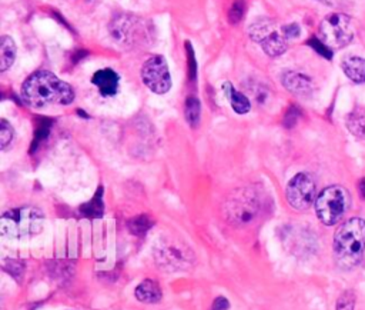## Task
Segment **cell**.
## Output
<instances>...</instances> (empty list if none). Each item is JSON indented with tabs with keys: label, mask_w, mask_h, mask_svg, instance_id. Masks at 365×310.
I'll return each mask as SVG.
<instances>
[{
	"label": "cell",
	"mask_w": 365,
	"mask_h": 310,
	"mask_svg": "<svg viewBox=\"0 0 365 310\" xmlns=\"http://www.w3.org/2000/svg\"><path fill=\"white\" fill-rule=\"evenodd\" d=\"M24 101L33 107L48 104H70L74 100V89L48 70L31 73L21 84Z\"/></svg>",
	"instance_id": "cell-1"
},
{
	"label": "cell",
	"mask_w": 365,
	"mask_h": 310,
	"mask_svg": "<svg viewBox=\"0 0 365 310\" xmlns=\"http://www.w3.org/2000/svg\"><path fill=\"white\" fill-rule=\"evenodd\" d=\"M365 250V220L348 219L334 234V253L338 264L344 269L356 266Z\"/></svg>",
	"instance_id": "cell-2"
},
{
	"label": "cell",
	"mask_w": 365,
	"mask_h": 310,
	"mask_svg": "<svg viewBox=\"0 0 365 310\" xmlns=\"http://www.w3.org/2000/svg\"><path fill=\"white\" fill-rule=\"evenodd\" d=\"M110 34L113 40L124 47L134 49L138 46H145L151 41V24L130 13L115 14L108 24Z\"/></svg>",
	"instance_id": "cell-3"
},
{
	"label": "cell",
	"mask_w": 365,
	"mask_h": 310,
	"mask_svg": "<svg viewBox=\"0 0 365 310\" xmlns=\"http://www.w3.org/2000/svg\"><path fill=\"white\" fill-rule=\"evenodd\" d=\"M44 226V214L33 206H21L6 211L0 220L1 234L11 239H30Z\"/></svg>",
	"instance_id": "cell-4"
},
{
	"label": "cell",
	"mask_w": 365,
	"mask_h": 310,
	"mask_svg": "<svg viewBox=\"0 0 365 310\" xmlns=\"http://www.w3.org/2000/svg\"><path fill=\"white\" fill-rule=\"evenodd\" d=\"M351 203L349 193L342 186H329L315 199V213L321 223L332 226L348 211Z\"/></svg>",
	"instance_id": "cell-5"
},
{
	"label": "cell",
	"mask_w": 365,
	"mask_h": 310,
	"mask_svg": "<svg viewBox=\"0 0 365 310\" xmlns=\"http://www.w3.org/2000/svg\"><path fill=\"white\" fill-rule=\"evenodd\" d=\"M224 209L227 219L232 224L245 226L257 219L259 213V200L254 191L241 189L228 197Z\"/></svg>",
	"instance_id": "cell-6"
},
{
	"label": "cell",
	"mask_w": 365,
	"mask_h": 310,
	"mask_svg": "<svg viewBox=\"0 0 365 310\" xmlns=\"http://www.w3.org/2000/svg\"><path fill=\"white\" fill-rule=\"evenodd\" d=\"M354 37V26L349 16L342 13L328 14L319 24V39L329 49H341Z\"/></svg>",
	"instance_id": "cell-7"
},
{
	"label": "cell",
	"mask_w": 365,
	"mask_h": 310,
	"mask_svg": "<svg viewBox=\"0 0 365 310\" xmlns=\"http://www.w3.org/2000/svg\"><path fill=\"white\" fill-rule=\"evenodd\" d=\"M144 86L155 94H165L171 89V76L167 61L160 54L150 56L141 67Z\"/></svg>",
	"instance_id": "cell-8"
},
{
	"label": "cell",
	"mask_w": 365,
	"mask_h": 310,
	"mask_svg": "<svg viewBox=\"0 0 365 310\" xmlns=\"http://www.w3.org/2000/svg\"><path fill=\"white\" fill-rule=\"evenodd\" d=\"M315 181L308 173H297L287 184V200L295 210H307L315 201Z\"/></svg>",
	"instance_id": "cell-9"
},
{
	"label": "cell",
	"mask_w": 365,
	"mask_h": 310,
	"mask_svg": "<svg viewBox=\"0 0 365 310\" xmlns=\"http://www.w3.org/2000/svg\"><path fill=\"white\" fill-rule=\"evenodd\" d=\"M154 254L158 264L168 270H182L192 261L191 250L184 243L175 240H164L158 243Z\"/></svg>",
	"instance_id": "cell-10"
},
{
	"label": "cell",
	"mask_w": 365,
	"mask_h": 310,
	"mask_svg": "<svg viewBox=\"0 0 365 310\" xmlns=\"http://www.w3.org/2000/svg\"><path fill=\"white\" fill-rule=\"evenodd\" d=\"M91 81H93V84L97 86L98 91H100L103 96H106V97H111V96L117 94V91H118L120 77H118V74H117L113 69H110V67L97 70V71L93 74Z\"/></svg>",
	"instance_id": "cell-11"
},
{
	"label": "cell",
	"mask_w": 365,
	"mask_h": 310,
	"mask_svg": "<svg viewBox=\"0 0 365 310\" xmlns=\"http://www.w3.org/2000/svg\"><path fill=\"white\" fill-rule=\"evenodd\" d=\"M281 81L288 91L297 96H308L312 91L311 79L299 71H294V70L284 71L281 76Z\"/></svg>",
	"instance_id": "cell-12"
},
{
	"label": "cell",
	"mask_w": 365,
	"mask_h": 310,
	"mask_svg": "<svg viewBox=\"0 0 365 310\" xmlns=\"http://www.w3.org/2000/svg\"><path fill=\"white\" fill-rule=\"evenodd\" d=\"M262 50L269 56V57H278L281 56L287 47H288V39L284 36V33L277 29H274L261 43Z\"/></svg>",
	"instance_id": "cell-13"
},
{
	"label": "cell",
	"mask_w": 365,
	"mask_h": 310,
	"mask_svg": "<svg viewBox=\"0 0 365 310\" xmlns=\"http://www.w3.org/2000/svg\"><path fill=\"white\" fill-rule=\"evenodd\" d=\"M341 67L345 76L354 83H365V59L359 56H348L342 60Z\"/></svg>",
	"instance_id": "cell-14"
},
{
	"label": "cell",
	"mask_w": 365,
	"mask_h": 310,
	"mask_svg": "<svg viewBox=\"0 0 365 310\" xmlns=\"http://www.w3.org/2000/svg\"><path fill=\"white\" fill-rule=\"evenodd\" d=\"M222 90H224V93H225V96H227V99H228V101H230L232 110H234L237 114H245V113L250 111V109H251V101H250V99H248L244 93L235 90L234 86H232L230 81H225V83L222 84Z\"/></svg>",
	"instance_id": "cell-15"
},
{
	"label": "cell",
	"mask_w": 365,
	"mask_h": 310,
	"mask_svg": "<svg viewBox=\"0 0 365 310\" xmlns=\"http://www.w3.org/2000/svg\"><path fill=\"white\" fill-rule=\"evenodd\" d=\"M134 296L137 297V300L143 301V303H157L161 300V289L160 286L154 281V280H144L141 281L135 290H134Z\"/></svg>",
	"instance_id": "cell-16"
},
{
	"label": "cell",
	"mask_w": 365,
	"mask_h": 310,
	"mask_svg": "<svg viewBox=\"0 0 365 310\" xmlns=\"http://www.w3.org/2000/svg\"><path fill=\"white\" fill-rule=\"evenodd\" d=\"M346 127L361 140H365V107H355L346 117Z\"/></svg>",
	"instance_id": "cell-17"
},
{
	"label": "cell",
	"mask_w": 365,
	"mask_h": 310,
	"mask_svg": "<svg viewBox=\"0 0 365 310\" xmlns=\"http://www.w3.org/2000/svg\"><path fill=\"white\" fill-rule=\"evenodd\" d=\"M16 43L9 36H1L0 39V70L6 71L9 67L13 66L16 60Z\"/></svg>",
	"instance_id": "cell-18"
},
{
	"label": "cell",
	"mask_w": 365,
	"mask_h": 310,
	"mask_svg": "<svg viewBox=\"0 0 365 310\" xmlns=\"http://www.w3.org/2000/svg\"><path fill=\"white\" fill-rule=\"evenodd\" d=\"M274 29H275V23L271 19H268V17H258L257 20H254L250 24L248 34H250V37L254 41L261 43Z\"/></svg>",
	"instance_id": "cell-19"
},
{
	"label": "cell",
	"mask_w": 365,
	"mask_h": 310,
	"mask_svg": "<svg viewBox=\"0 0 365 310\" xmlns=\"http://www.w3.org/2000/svg\"><path fill=\"white\" fill-rule=\"evenodd\" d=\"M80 213L88 219H97V217L103 216L104 203H103V189L101 187L96 191L94 197L88 203H86L80 207Z\"/></svg>",
	"instance_id": "cell-20"
},
{
	"label": "cell",
	"mask_w": 365,
	"mask_h": 310,
	"mask_svg": "<svg viewBox=\"0 0 365 310\" xmlns=\"http://www.w3.org/2000/svg\"><path fill=\"white\" fill-rule=\"evenodd\" d=\"M153 224H154V220L147 214L135 216L127 221V227L130 233H133L134 236H143L153 227Z\"/></svg>",
	"instance_id": "cell-21"
},
{
	"label": "cell",
	"mask_w": 365,
	"mask_h": 310,
	"mask_svg": "<svg viewBox=\"0 0 365 310\" xmlns=\"http://www.w3.org/2000/svg\"><path fill=\"white\" fill-rule=\"evenodd\" d=\"M185 119L191 127H197L200 120V103L195 97H188L185 101Z\"/></svg>",
	"instance_id": "cell-22"
},
{
	"label": "cell",
	"mask_w": 365,
	"mask_h": 310,
	"mask_svg": "<svg viewBox=\"0 0 365 310\" xmlns=\"http://www.w3.org/2000/svg\"><path fill=\"white\" fill-rule=\"evenodd\" d=\"M13 139H14V130H13L11 124L7 120L1 119L0 120V146H1V149H6L13 141Z\"/></svg>",
	"instance_id": "cell-23"
},
{
	"label": "cell",
	"mask_w": 365,
	"mask_h": 310,
	"mask_svg": "<svg viewBox=\"0 0 365 310\" xmlns=\"http://www.w3.org/2000/svg\"><path fill=\"white\" fill-rule=\"evenodd\" d=\"M355 293L352 290H345L336 300L335 310H354Z\"/></svg>",
	"instance_id": "cell-24"
},
{
	"label": "cell",
	"mask_w": 365,
	"mask_h": 310,
	"mask_svg": "<svg viewBox=\"0 0 365 310\" xmlns=\"http://www.w3.org/2000/svg\"><path fill=\"white\" fill-rule=\"evenodd\" d=\"M244 13H245L244 0H235L232 3V6L230 7V10H228V20H230V23L231 24H237L244 17Z\"/></svg>",
	"instance_id": "cell-25"
},
{
	"label": "cell",
	"mask_w": 365,
	"mask_h": 310,
	"mask_svg": "<svg viewBox=\"0 0 365 310\" xmlns=\"http://www.w3.org/2000/svg\"><path fill=\"white\" fill-rule=\"evenodd\" d=\"M48 131H50V124H47V123L38 124V127L36 129V133H34V140H33V144H31V151H36L37 147L41 144V141H44L47 139Z\"/></svg>",
	"instance_id": "cell-26"
},
{
	"label": "cell",
	"mask_w": 365,
	"mask_h": 310,
	"mask_svg": "<svg viewBox=\"0 0 365 310\" xmlns=\"http://www.w3.org/2000/svg\"><path fill=\"white\" fill-rule=\"evenodd\" d=\"M308 44H309L317 53H319L321 56H324L325 59H331V57H332V50H331L321 39L312 37V39L308 40Z\"/></svg>",
	"instance_id": "cell-27"
},
{
	"label": "cell",
	"mask_w": 365,
	"mask_h": 310,
	"mask_svg": "<svg viewBox=\"0 0 365 310\" xmlns=\"http://www.w3.org/2000/svg\"><path fill=\"white\" fill-rule=\"evenodd\" d=\"M281 31H282L284 36L289 40V39L298 37L299 33H301V29H299V26H298L297 23H288V24H285V26L281 27Z\"/></svg>",
	"instance_id": "cell-28"
},
{
	"label": "cell",
	"mask_w": 365,
	"mask_h": 310,
	"mask_svg": "<svg viewBox=\"0 0 365 310\" xmlns=\"http://www.w3.org/2000/svg\"><path fill=\"white\" fill-rule=\"evenodd\" d=\"M299 117V110L297 107H291L285 114V124L287 127H292Z\"/></svg>",
	"instance_id": "cell-29"
},
{
	"label": "cell",
	"mask_w": 365,
	"mask_h": 310,
	"mask_svg": "<svg viewBox=\"0 0 365 310\" xmlns=\"http://www.w3.org/2000/svg\"><path fill=\"white\" fill-rule=\"evenodd\" d=\"M230 309V301L224 296H218L211 306V310H228Z\"/></svg>",
	"instance_id": "cell-30"
},
{
	"label": "cell",
	"mask_w": 365,
	"mask_h": 310,
	"mask_svg": "<svg viewBox=\"0 0 365 310\" xmlns=\"http://www.w3.org/2000/svg\"><path fill=\"white\" fill-rule=\"evenodd\" d=\"M358 190H359L361 196L365 199V177L359 180V184H358Z\"/></svg>",
	"instance_id": "cell-31"
},
{
	"label": "cell",
	"mask_w": 365,
	"mask_h": 310,
	"mask_svg": "<svg viewBox=\"0 0 365 310\" xmlns=\"http://www.w3.org/2000/svg\"><path fill=\"white\" fill-rule=\"evenodd\" d=\"M319 3H322V4H327V6H334V4H336L339 0H318Z\"/></svg>",
	"instance_id": "cell-32"
}]
</instances>
